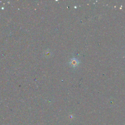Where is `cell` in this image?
Wrapping results in <instances>:
<instances>
[{"label": "cell", "mask_w": 125, "mask_h": 125, "mask_svg": "<svg viewBox=\"0 0 125 125\" xmlns=\"http://www.w3.org/2000/svg\"><path fill=\"white\" fill-rule=\"evenodd\" d=\"M69 64L71 67L74 68V67H76L78 66L79 64H80V62L77 59L75 58H73L70 59Z\"/></svg>", "instance_id": "obj_1"}]
</instances>
